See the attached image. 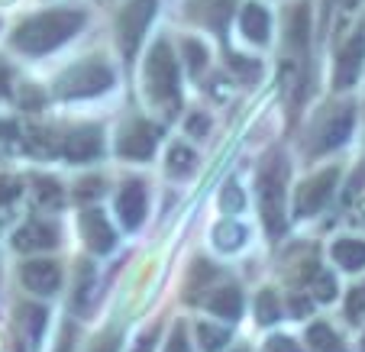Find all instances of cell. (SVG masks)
Wrapping results in <instances>:
<instances>
[{
	"label": "cell",
	"mask_w": 365,
	"mask_h": 352,
	"mask_svg": "<svg viewBox=\"0 0 365 352\" xmlns=\"http://www.w3.org/2000/svg\"><path fill=\"white\" fill-rule=\"evenodd\" d=\"M113 84L110 65H103L101 58H88V62L68 68L56 84V94L65 100H78V97H94Z\"/></svg>",
	"instance_id": "277c9868"
},
{
	"label": "cell",
	"mask_w": 365,
	"mask_h": 352,
	"mask_svg": "<svg viewBox=\"0 0 365 352\" xmlns=\"http://www.w3.org/2000/svg\"><path fill=\"white\" fill-rule=\"evenodd\" d=\"M291 311H294V317H304V314L310 311V301H304V297H294V301H291Z\"/></svg>",
	"instance_id": "ab89813d"
},
{
	"label": "cell",
	"mask_w": 365,
	"mask_h": 352,
	"mask_svg": "<svg viewBox=\"0 0 365 352\" xmlns=\"http://www.w3.org/2000/svg\"><path fill=\"white\" fill-rule=\"evenodd\" d=\"M29 149H33V152H39V155H48V152H56L58 149V143L52 136H48L46 130H29Z\"/></svg>",
	"instance_id": "4dcf8cb0"
},
{
	"label": "cell",
	"mask_w": 365,
	"mask_h": 352,
	"mask_svg": "<svg viewBox=\"0 0 365 352\" xmlns=\"http://www.w3.org/2000/svg\"><path fill=\"white\" fill-rule=\"evenodd\" d=\"M20 320H23V330H26V336L33 339V343H39L42 326H46V311H42V307H23Z\"/></svg>",
	"instance_id": "cb8c5ba5"
},
{
	"label": "cell",
	"mask_w": 365,
	"mask_h": 352,
	"mask_svg": "<svg viewBox=\"0 0 365 352\" xmlns=\"http://www.w3.org/2000/svg\"><path fill=\"white\" fill-rule=\"evenodd\" d=\"M265 352H301V346L291 336H272L269 343H265Z\"/></svg>",
	"instance_id": "836d02e7"
},
{
	"label": "cell",
	"mask_w": 365,
	"mask_h": 352,
	"mask_svg": "<svg viewBox=\"0 0 365 352\" xmlns=\"http://www.w3.org/2000/svg\"><path fill=\"white\" fill-rule=\"evenodd\" d=\"M58 352H71V339H62V346H58Z\"/></svg>",
	"instance_id": "7bdbcfd3"
},
{
	"label": "cell",
	"mask_w": 365,
	"mask_h": 352,
	"mask_svg": "<svg viewBox=\"0 0 365 352\" xmlns=\"http://www.w3.org/2000/svg\"><path fill=\"white\" fill-rule=\"evenodd\" d=\"M346 317H349V323H362L365 320V284H356L349 291V297H346Z\"/></svg>",
	"instance_id": "4316f807"
},
{
	"label": "cell",
	"mask_w": 365,
	"mask_h": 352,
	"mask_svg": "<svg viewBox=\"0 0 365 352\" xmlns=\"http://www.w3.org/2000/svg\"><path fill=\"white\" fill-rule=\"evenodd\" d=\"M307 275H310V291H314L317 301H333L336 297V281L330 275H324V271H317V265H314V271L307 269Z\"/></svg>",
	"instance_id": "603a6c76"
},
{
	"label": "cell",
	"mask_w": 365,
	"mask_h": 352,
	"mask_svg": "<svg viewBox=\"0 0 365 352\" xmlns=\"http://www.w3.org/2000/svg\"><path fill=\"white\" fill-rule=\"evenodd\" d=\"M20 278L33 294H56L58 284H62V271H58L56 262H46V259H36V262H26L20 269Z\"/></svg>",
	"instance_id": "30bf717a"
},
{
	"label": "cell",
	"mask_w": 365,
	"mask_h": 352,
	"mask_svg": "<svg viewBox=\"0 0 365 352\" xmlns=\"http://www.w3.org/2000/svg\"><path fill=\"white\" fill-rule=\"evenodd\" d=\"M84 16L78 10H48L39 14L33 20H26L20 29L14 33V46L26 56H46L48 48L68 42L71 36L81 29Z\"/></svg>",
	"instance_id": "6da1fadb"
},
{
	"label": "cell",
	"mask_w": 365,
	"mask_h": 352,
	"mask_svg": "<svg viewBox=\"0 0 365 352\" xmlns=\"http://www.w3.org/2000/svg\"><path fill=\"white\" fill-rule=\"evenodd\" d=\"M307 7H297L294 14H291V20H288V39H291V46L294 48H304L307 46Z\"/></svg>",
	"instance_id": "7402d4cb"
},
{
	"label": "cell",
	"mask_w": 365,
	"mask_h": 352,
	"mask_svg": "<svg viewBox=\"0 0 365 352\" xmlns=\"http://www.w3.org/2000/svg\"><path fill=\"white\" fill-rule=\"evenodd\" d=\"M336 181H339V168H327V172L304 181L301 191H297V214L310 217V214H317V210H324V204L330 200Z\"/></svg>",
	"instance_id": "8992f818"
},
{
	"label": "cell",
	"mask_w": 365,
	"mask_h": 352,
	"mask_svg": "<svg viewBox=\"0 0 365 352\" xmlns=\"http://www.w3.org/2000/svg\"><path fill=\"white\" fill-rule=\"evenodd\" d=\"M33 191H36V200H39L42 207L48 210H58L65 204V194H62V185L52 178H36L33 181Z\"/></svg>",
	"instance_id": "ffe728a7"
},
{
	"label": "cell",
	"mask_w": 365,
	"mask_h": 352,
	"mask_svg": "<svg viewBox=\"0 0 365 352\" xmlns=\"http://www.w3.org/2000/svg\"><path fill=\"white\" fill-rule=\"evenodd\" d=\"M207 307L214 314H220V317H227V320H240V314H242V294H240V288H220V291H214L210 294V301H207Z\"/></svg>",
	"instance_id": "2e32d148"
},
{
	"label": "cell",
	"mask_w": 365,
	"mask_h": 352,
	"mask_svg": "<svg viewBox=\"0 0 365 352\" xmlns=\"http://www.w3.org/2000/svg\"><path fill=\"white\" fill-rule=\"evenodd\" d=\"M152 16H155V0H130L123 7L120 23H117V36H120V48H123L126 58L136 56V48L143 42L145 29H149Z\"/></svg>",
	"instance_id": "5b68a950"
},
{
	"label": "cell",
	"mask_w": 365,
	"mask_h": 352,
	"mask_svg": "<svg viewBox=\"0 0 365 352\" xmlns=\"http://www.w3.org/2000/svg\"><path fill=\"white\" fill-rule=\"evenodd\" d=\"M145 94L155 107L175 117L178 110V62H175L172 48L165 39H159L149 52V62H145Z\"/></svg>",
	"instance_id": "7a4b0ae2"
},
{
	"label": "cell",
	"mask_w": 365,
	"mask_h": 352,
	"mask_svg": "<svg viewBox=\"0 0 365 352\" xmlns=\"http://www.w3.org/2000/svg\"><path fill=\"white\" fill-rule=\"evenodd\" d=\"M155 143H159V130L152 123L139 120V123H133L130 130L120 136L117 152H120V159H126V162H145L155 152Z\"/></svg>",
	"instance_id": "52a82bcc"
},
{
	"label": "cell",
	"mask_w": 365,
	"mask_h": 352,
	"mask_svg": "<svg viewBox=\"0 0 365 352\" xmlns=\"http://www.w3.org/2000/svg\"><path fill=\"white\" fill-rule=\"evenodd\" d=\"M307 339H310V349H314V352H343V343H339L336 333H333L327 323H314V326H310Z\"/></svg>",
	"instance_id": "44dd1931"
},
{
	"label": "cell",
	"mask_w": 365,
	"mask_h": 352,
	"mask_svg": "<svg viewBox=\"0 0 365 352\" xmlns=\"http://www.w3.org/2000/svg\"><path fill=\"white\" fill-rule=\"evenodd\" d=\"M233 10H236V0H200V16H204V23H210V29H217V33L227 29Z\"/></svg>",
	"instance_id": "ac0fdd59"
},
{
	"label": "cell",
	"mask_w": 365,
	"mask_h": 352,
	"mask_svg": "<svg viewBox=\"0 0 365 352\" xmlns=\"http://www.w3.org/2000/svg\"><path fill=\"white\" fill-rule=\"evenodd\" d=\"M220 207L227 210V214H236V210H242V207H246V194H242V187L236 185V181H230V185H223Z\"/></svg>",
	"instance_id": "f1b7e54d"
},
{
	"label": "cell",
	"mask_w": 365,
	"mask_h": 352,
	"mask_svg": "<svg viewBox=\"0 0 365 352\" xmlns=\"http://www.w3.org/2000/svg\"><path fill=\"white\" fill-rule=\"evenodd\" d=\"M7 88H10V71H7V65L0 62V94H7Z\"/></svg>",
	"instance_id": "b9f144b4"
},
{
	"label": "cell",
	"mask_w": 365,
	"mask_h": 352,
	"mask_svg": "<svg viewBox=\"0 0 365 352\" xmlns=\"http://www.w3.org/2000/svg\"><path fill=\"white\" fill-rule=\"evenodd\" d=\"M165 352H191V349H187V343H185V330H181V326L175 330V336L168 339V349Z\"/></svg>",
	"instance_id": "d590c367"
},
{
	"label": "cell",
	"mask_w": 365,
	"mask_h": 352,
	"mask_svg": "<svg viewBox=\"0 0 365 352\" xmlns=\"http://www.w3.org/2000/svg\"><path fill=\"white\" fill-rule=\"evenodd\" d=\"M214 242H217V249H220V252H236V249L246 242V227H242V223H236V220L217 223Z\"/></svg>",
	"instance_id": "d6986e66"
},
{
	"label": "cell",
	"mask_w": 365,
	"mask_h": 352,
	"mask_svg": "<svg viewBox=\"0 0 365 352\" xmlns=\"http://www.w3.org/2000/svg\"><path fill=\"white\" fill-rule=\"evenodd\" d=\"M117 214H120V220H123L126 229H136L139 223L145 220V187L139 185V181H133V185H126L123 191H120Z\"/></svg>",
	"instance_id": "4fadbf2b"
},
{
	"label": "cell",
	"mask_w": 365,
	"mask_h": 352,
	"mask_svg": "<svg viewBox=\"0 0 365 352\" xmlns=\"http://www.w3.org/2000/svg\"><path fill=\"white\" fill-rule=\"evenodd\" d=\"M81 236L94 252H110L113 242H117L110 223H107V217L101 210H81Z\"/></svg>",
	"instance_id": "7c38bea8"
},
{
	"label": "cell",
	"mask_w": 365,
	"mask_h": 352,
	"mask_svg": "<svg viewBox=\"0 0 365 352\" xmlns=\"http://www.w3.org/2000/svg\"><path fill=\"white\" fill-rule=\"evenodd\" d=\"M16 194H20V185H16L14 178H4V175H0V204H10Z\"/></svg>",
	"instance_id": "e575fe53"
},
{
	"label": "cell",
	"mask_w": 365,
	"mask_h": 352,
	"mask_svg": "<svg viewBox=\"0 0 365 352\" xmlns=\"http://www.w3.org/2000/svg\"><path fill=\"white\" fill-rule=\"evenodd\" d=\"M230 68H233L236 75H242L246 81H252V78L259 75V62H252V58H242V56H230Z\"/></svg>",
	"instance_id": "1f68e13d"
},
{
	"label": "cell",
	"mask_w": 365,
	"mask_h": 352,
	"mask_svg": "<svg viewBox=\"0 0 365 352\" xmlns=\"http://www.w3.org/2000/svg\"><path fill=\"white\" fill-rule=\"evenodd\" d=\"M185 62H187V68L197 75L200 68H204V62H207V48L200 46L197 39H185Z\"/></svg>",
	"instance_id": "f546056e"
},
{
	"label": "cell",
	"mask_w": 365,
	"mask_h": 352,
	"mask_svg": "<svg viewBox=\"0 0 365 352\" xmlns=\"http://www.w3.org/2000/svg\"><path fill=\"white\" fill-rule=\"evenodd\" d=\"M343 4H346V7H356V4H359V0H343Z\"/></svg>",
	"instance_id": "ee69618b"
},
{
	"label": "cell",
	"mask_w": 365,
	"mask_h": 352,
	"mask_svg": "<svg viewBox=\"0 0 365 352\" xmlns=\"http://www.w3.org/2000/svg\"><path fill=\"white\" fill-rule=\"evenodd\" d=\"M255 314H259V323H275L282 317V307H278V297L272 291H262L259 301H255Z\"/></svg>",
	"instance_id": "484cf974"
},
{
	"label": "cell",
	"mask_w": 365,
	"mask_h": 352,
	"mask_svg": "<svg viewBox=\"0 0 365 352\" xmlns=\"http://www.w3.org/2000/svg\"><path fill=\"white\" fill-rule=\"evenodd\" d=\"M362 349H365V339H362Z\"/></svg>",
	"instance_id": "f6af8a7d"
},
{
	"label": "cell",
	"mask_w": 365,
	"mask_h": 352,
	"mask_svg": "<svg viewBox=\"0 0 365 352\" xmlns=\"http://www.w3.org/2000/svg\"><path fill=\"white\" fill-rule=\"evenodd\" d=\"M362 62H365V36H352V39L339 48V56H336L333 84H336V88H349V84H356Z\"/></svg>",
	"instance_id": "9c48e42d"
},
{
	"label": "cell",
	"mask_w": 365,
	"mask_h": 352,
	"mask_svg": "<svg viewBox=\"0 0 365 352\" xmlns=\"http://www.w3.org/2000/svg\"><path fill=\"white\" fill-rule=\"evenodd\" d=\"M117 339H113V336H101V339H97V346H94V352H117Z\"/></svg>",
	"instance_id": "f35d334b"
},
{
	"label": "cell",
	"mask_w": 365,
	"mask_h": 352,
	"mask_svg": "<svg viewBox=\"0 0 365 352\" xmlns=\"http://www.w3.org/2000/svg\"><path fill=\"white\" fill-rule=\"evenodd\" d=\"M155 336H159V330H145L143 336H139V346L133 352H152V346H155Z\"/></svg>",
	"instance_id": "8d00e7d4"
},
{
	"label": "cell",
	"mask_w": 365,
	"mask_h": 352,
	"mask_svg": "<svg viewBox=\"0 0 365 352\" xmlns=\"http://www.w3.org/2000/svg\"><path fill=\"white\" fill-rule=\"evenodd\" d=\"M240 26H242V33H246V39L269 42L272 16H269V10H265L262 4H246V7H242V14H240Z\"/></svg>",
	"instance_id": "9a60e30c"
},
{
	"label": "cell",
	"mask_w": 365,
	"mask_h": 352,
	"mask_svg": "<svg viewBox=\"0 0 365 352\" xmlns=\"http://www.w3.org/2000/svg\"><path fill=\"white\" fill-rule=\"evenodd\" d=\"M56 242H58L56 229L48 227V223H42V220L23 223V227L16 229V236H14V246L20 249V252H39V249H52Z\"/></svg>",
	"instance_id": "5bb4252c"
},
{
	"label": "cell",
	"mask_w": 365,
	"mask_h": 352,
	"mask_svg": "<svg viewBox=\"0 0 365 352\" xmlns=\"http://www.w3.org/2000/svg\"><path fill=\"white\" fill-rule=\"evenodd\" d=\"M207 126H210V123H207L204 117H191V120H187V130H191L194 136H204V133H207Z\"/></svg>",
	"instance_id": "74e56055"
},
{
	"label": "cell",
	"mask_w": 365,
	"mask_h": 352,
	"mask_svg": "<svg viewBox=\"0 0 365 352\" xmlns=\"http://www.w3.org/2000/svg\"><path fill=\"white\" fill-rule=\"evenodd\" d=\"M333 259H336L346 271L365 269V242H359V239H336V242H333Z\"/></svg>",
	"instance_id": "e0dca14e"
},
{
	"label": "cell",
	"mask_w": 365,
	"mask_h": 352,
	"mask_svg": "<svg viewBox=\"0 0 365 352\" xmlns=\"http://www.w3.org/2000/svg\"><path fill=\"white\" fill-rule=\"evenodd\" d=\"M103 194V181L101 178H88L78 185V200H94Z\"/></svg>",
	"instance_id": "d6a6232c"
},
{
	"label": "cell",
	"mask_w": 365,
	"mask_h": 352,
	"mask_svg": "<svg viewBox=\"0 0 365 352\" xmlns=\"http://www.w3.org/2000/svg\"><path fill=\"white\" fill-rule=\"evenodd\" d=\"M284 185H288V165L282 155H269V162L259 172V207H262L265 229L272 236H282L284 229Z\"/></svg>",
	"instance_id": "3957f363"
},
{
	"label": "cell",
	"mask_w": 365,
	"mask_h": 352,
	"mask_svg": "<svg viewBox=\"0 0 365 352\" xmlns=\"http://www.w3.org/2000/svg\"><path fill=\"white\" fill-rule=\"evenodd\" d=\"M0 139H4V143H14V139H16V126L14 123H0Z\"/></svg>",
	"instance_id": "60d3db41"
},
{
	"label": "cell",
	"mask_w": 365,
	"mask_h": 352,
	"mask_svg": "<svg viewBox=\"0 0 365 352\" xmlns=\"http://www.w3.org/2000/svg\"><path fill=\"white\" fill-rule=\"evenodd\" d=\"M58 152L68 162H94V159H101V152H103V139L94 126H81V130L68 133V136L58 143Z\"/></svg>",
	"instance_id": "ba28073f"
},
{
	"label": "cell",
	"mask_w": 365,
	"mask_h": 352,
	"mask_svg": "<svg viewBox=\"0 0 365 352\" xmlns=\"http://www.w3.org/2000/svg\"><path fill=\"white\" fill-rule=\"evenodd\" d=\"M194 168V152L187 145H172V152H168V172L172 175H187Z\"/></svg>",
	"instance_id": "d4e9b609"
},
{
	"label": "cell",
	"mask_w": 365,
	"mask_h": 352,
	"mask_svg": "<svg viewBox=\"0 0 365 352\" xmlns=\"http://www.w3.org/2000/svg\"><path fill=\"white\" fill-rule=\"evenodd\" d=\"M352 123H356V113H352V107H343V110H336L324 123V130L317 133L314 152H330V149L343 145L346 139H349V133H352Z\"/></svg>",
	"instance_id": "8fae6325"
},
{
	"label": "cell",
	"mask_w": 365,
	"mask_h": 352,
	"mask_svg": "<svg viewBox=\"0 0 365 352\" xmlns=\"http://www.w3.org/2000/svg\"><path fill=\"white\" fill-rule=\"evenodd\" d=\"M197 336H200V346H204L207 352H217L223 343L230 339L227 330H220V326H210V323H200L197 326Z\"/></svg>",
	"instance_id": "83f0119b"
}]
</instances>
